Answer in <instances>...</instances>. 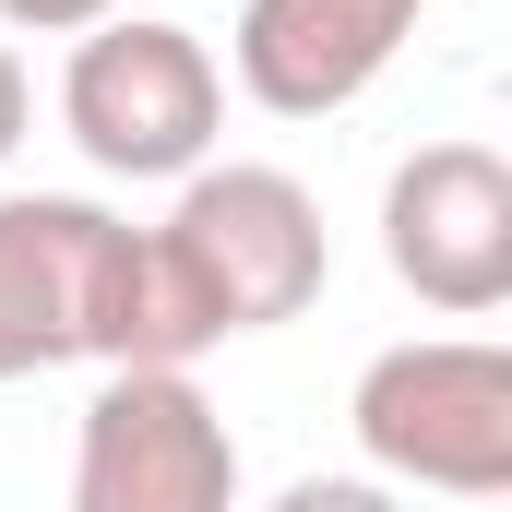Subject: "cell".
Returning a JSON list of instances; mask_svg holds the SVG:
<instances>
[{
	"label": "cell",
	"mask_w": 512,
	"mask_h": 512,
	"mask_svg": "<svg viewBox=\"0 0 512 512\" xmlns=\"http://www.w3.org/2000/svg\"><path fill=\"white\" fill-rule=\"evenodd\" d=\"M191 370L203 334L155 239L84 191H0V382L36 370Z\"/></svg>",
	"instance_id": "6da1fadb"
},
{
	"label": "cell",
	"mask_w": 512,
	"mask_h": 512,
	"mask_svg": "<svg viewBox=\"0 0 512 512\" xmlns=\"http://www.w3.org/2000/svg\"><path fill=\"white\" fill-rule=\"evenodd\" d=\"M143 239H155V262H167V286H179V310H191L203 346L298 322L322 298V274H334L322 203L286 167H191L179 203H167V227H143Z\"/></svg>",
	"instance_id": "7a4b0ae2"
},
{
	"label": "cell",
	"mask_w": 512,
	"mask_h": 512,
	"mask_svg": "<svg viewBox=\"0 0 512 512\" xmlns=\"http://www.w3.org/2000/svg\"><path fill=\"white\" fill-rule=\"evenodd\" d=\"M346 429L382 489H441V501H501L512 489V346L489 334H405L382 346Z\"/></svg>",
	"instance_id": "3957f363"
},
{
	"label": "cell",
	"mask_w": 512,
	"mask_h": 512,
	"mask_svg": "<svg viewBox=\"0 0 512 512\" xmlns=\"http://www.w3.org/2000/svg\"><path fill=\"white\" fill-rule=\"evenodd\" d=\"M60 131L84 143L96 179H191V167H215L227 72H215V48L191 24L108 12L60 60Z\"/></svg>",
	"instance_id": "277c9868"
},
{
	"label": "cell",
	"mask_w": 512,
	"mask_h": 512,
	"mask_svg": "<svg viewBox=\"0 0 512 512\" xmlns=\"http://www.w3.org/2000/svg\"><path fill=\"white\" fill-rule=\"evenodd\" d=\"M72 512H239V429L191 370H108L72 417Z\"/></svg>",
	"instance_id": "5b68a950"
},
{
	"label": "cell",
	"mask_w": 512,
	"mask_h": 512,
	"mask_svg": "<svg viewBox=\"0 0 512 512\" xmlns=\"http://www.w3.org/2000/svg\"><path fill=\"white\" fill-rule=\"evenodd\" d=\"M382 262L441 322H489L512 298V167L489 143H417L382 179Z\"/></svg>",
	"instance_id": "8992f818"
},
{
	"label": "cell",
	"mask_w": 512,
	"mask_h": 512,
	"mask_svg": "<svg viewBox=\"0 0 512 512\" xmlns=\"http://www.w3.org/2000/svg\"><path fill=\"white\" fill-rule=\"evenodd\" d=\"M429 0H239V96L274 120H334L393 72V48L417 36Z\"/></svg>",
	"instance_id": "52a82bcc"
},
{
	"label": "cell",
	"mask_w": 512,
	"mask_h": 512,
	"mask_svg": "<svg viewBox=\"0 0 512 512\" xmlns=\"http://www.w3.org/2000/svg\"><path fill=\"white\" fill-rule=\"evenodd\" d=\"M262 512H405V489H382V477H286Z\"/></svg>",
	"instance_id": "ba28073f"
},
{
	"label": "cell",
	"mask_w": 512,
	"mask_h": 512,
	"mask_svg": "<svg viewBox=\"0 0 512 512\" xmlns=\"http://www.w3.org/2000/svg\"><path fill=\"white\" fill-rule=\"evenodd\" d=\"M120 0H0V24L12 36H84V24H108Z\"/></svg>",
	"instance_id": "9c48e42d"
},
{
	"label": "cell",
	"mask_w": 512,
	"mask_h": 512,
	"mask_svg": "<svg viewBox=\"0 0 512 512\" xmlns=\"http://www.w3.org/2000/svg\"><path fill=\"white\" fill-rule=\"evenodd\" d=\"M24 120H36V84H24V60H12V36H0V167H12Z\"/></svg>",
	"instance_id": "30bf717a"
}]
</instances>
